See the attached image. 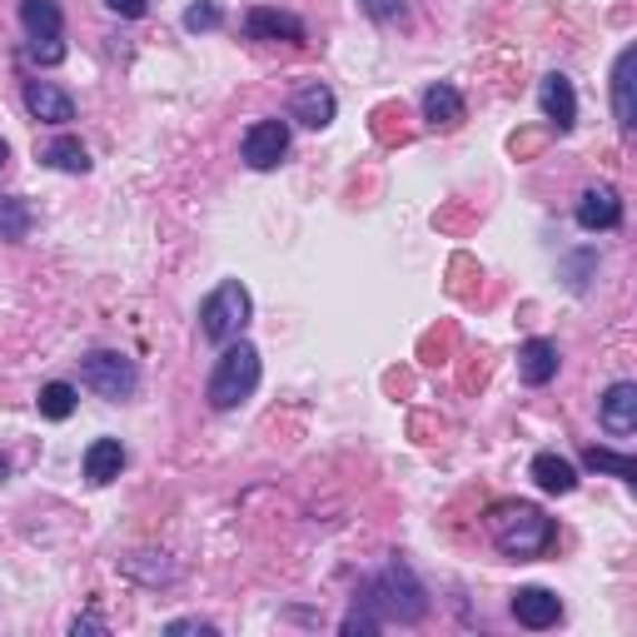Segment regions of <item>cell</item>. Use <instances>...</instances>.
<instances>
[{
	"instance_id": "6da1fadb",
	"label": "cell",
	"mask_w": 637,
	"mask_h": 637,
	"mask_svg": "<svg viewBox=\"0 0 637 637\" xmlns=\"http://www.w3.org/2000/svg\"><path fill=\"white\" fill-rule=\"evenodd\" d=\"M483 528H488V538H493L498 553L518 558V562L548 553V543H553V518H548L538 503H518V498L488 508Z\"/></svg>"
},
{
	"instance_id": "7a4b0ae2",
	"label": "cell",
	"mask_w": 637,
	"mask_h": 637,
	"mask_svg": "<svg viewBox=\"0 0 637 637\" xmlns=\"http://www.w3.org/2000/svg\"><path fill=\"white\" fill-rule=\"evenodd\" d=\"M254 389H259V349L235 339V344H225V354H219L215 374H209V384H205V399H209V409L229 413V409H239L244 399H254Z\"/></svg>"
},
{
	"instance_id": "3957f363",
	"label": "cell",
	"mask_w": 637,
	"mask_h": 637,
	"mask_svg": "<svg viewBox=\"0 0 637 637\" xmlns=\"http://www.w3.org/2000/svg\"><path fill=\"white\" fill-rule=\"evenodd\" d=\"M364 608H374L379 623H384V618H389V623H419L423 612H429V598H423L419 578H413L403 562H389V568L379 572L374 582H369Z\"/></svg>"
},
{
	"instance_id": "277c9868",
	"label": "cell",
	"mask_w": 637,
	"mask_h": 637,
	"mask_svg": "<svg viewBox=\"0 0 637 637\" xmlns=\"http://www.w3.org/2000/svg\"><path fill=\"white\" fill-rule=\"evenodd\" d=\"M249 318H254L249 290H244L239 280H225L205 304H199V334H205L209 344L225 349V344H235V339H244Z\"/></svg>"
},
{
	"instance_id": "5b68a950",
	"label": "cell",
	"mask_w": 637,
	"mask_h": 637,
	"mask_svg": "<svg viewBox=\"0 0 637 637\" xmlns=\"http://www.w3.org/2000/svg\"><path fill=\"white\" fill-rule=\"evenodd\" d=\"M80 384L90 389V394L110 399V403H125L135 389H140V374H135V364L125 354L95 349V354H85V364H80Z\"/></svg>"
},
{
	"instance_id": "8992f818",
	"label": "cell",
	"mask_w": 637,
	"mask_h": 637,
	"mask_svg": "<svg viewBox=\"0 0 637 637\" xmlns=\"http://www.w3.org/2000/svg\"><path fill=\"white\" fill-rule=\"evenodd\" d=\"M290 155V125L284 120H259L244 135V165L249 169H280Z\"/></svg>"
},
{
	"instance_id": "52a82bcc",
	"label": "cell",
	"mask_w": 637,
	"mask_h": 637,
	"mask_svg": "<svg viewBox=\"0 0 637 637\" xmlns=\"http://www.w3.org/2000/svg\"><path fill=\"white\" fill-rule=\"evenodd\" d=\"M244 36H249V40H284V46H304V20L290 16V10L254 6L249 16H244Z\"/></svg>"
},
{
	"instance_id": "ba28073f",
	"label": "cell",
	"mask_w": 637,
	"mask_h": 637,
	"mask_svg": "<svg viewBox=\"0 0 637 637\" xmlns=\"http://www.w3.org/2000/svg\"><path fill=\"white\" fill-rule=\"evenodd\" d=\"M578 225L588 229V235H598V229H618L623 225V199L612 185H592L582 189L578 199Z\"/></svg>"
},
{
	"instance_id": "9c48e42d",
	"label": "cell",
	"mask_w": 637,
	"mask_h": 637,
	"mask_svg": "<svg viewBox=\"0 0 637 637\" xmlns=\"http://www.w3.org/2000/svg\"><path fill=\"white\" fill-rule=\"evenodd\" d=\"M26 110L36 115L40 125H70L76 120V100L50 80H26Z\"/></svg>"
},
{
	"instance_id": "30bf717a",
	"label": "cell",
	"mask_w": 637,
	"mask_h": 637,
	"mask_svg": "<svg viewBox=\"0 0 637 637\" xmlns=\"http://www.w3.org/2000/svg\"><path fill=\"white\" fill-rule=\"evenodd\" d=\"M334 110H339V100H334V90L329 85H300V90L290 95V120H300V125H310V130H324L329 120H334Z\"/></svg>"
},
{
	"instance_id": "8fae6325",
	"label": "cell",
	"mask_w": 637,
	"mask_h": 637,
	"mask_svg": "<svg viewBox=\"0 0 637 637\" xmlns=\"http://www.w3.org/2000/svg\"><path fill=\"white\" fill-rule=\"evenodd\" d=\"M538 105H543V115L558 125V135H568L572 125H578V95H572V80L568 76H543L538 85Z\"/></svg>"
},
{
	"instance_id": "7c38bea8",
	"label": "cell",
	"mask_w": 637,
	"mask_h": 637,
	"mask_svg": "<svg viewBox=\"0 0 637 637\" xmlns=\"http://www.w3.org/2000/svg\"><path fill=\"white\" fill-rule=\"evenodd\" d=\"M598 419H602V429H608L612 439H628V433L637 429V384H628V379L612 384L598 403Z\"/></svg>"
},
{
	"instance_id": "4fadbf2b",
	"label": "cell",
	"mask_w": 637,
	"mask_h": 637,
	"mask_svg": "<svg viewBox=\"0 0 637 637\" xmlns=\"http://www.w3.org/2000/svg\"><path fill=\"white\" fill-rule=\"evenodd\" d=\"M513 618L523 623V628L543 633L562 618V602H558V592H548V588H518L513 592Z\"/></svg>"
},
{
	"instance_id": "5bb4252c",
	"label": "cell",
	"mask_w": 637,
	"mask_h": 637,
	"mask_svg": "<svg viewBox=\"0 0 637 637\" xmlns=\"http://www.w3.org/2000/svg\"><path fill=\"white\" fill-rule=\"evenodd\" d=\"M518 379L533 389L553 384L558 379V344L553 339H528L523 349H518Z\"/></svg>"
},
{
	"instance_id": "9a60e30c",
	"label": "cell",
	"mask_w": 637,
	"mask_h": 637,
	"mask_svg": "<svg viewBox=\"0 0 637 637\" xmlns=\"http://www.w3.org/2000/svg\"><path fill=\"white\" fill-rule=\"evenodd\" d=\"M633 70H637V46H623L612 60V115H618L623 130L637 125V105H633Z\"/></svg>"
},
{
	"instance_id": "2e32d148",
	"label": "cell",
	"mask_w": 637,
	"mask_h": 637,
	"mask_svg": "<svg viewBox=\"0 0 637 637\" xmlns=\"http://www.w3.org/2000/svg\"><path fill=\"white\" fill-rule=\"evenodd\" d=\"M125 469V443L120 439H95L90 449H85V478H90L95 488L115 483Z\"/></svg>"
},
{
	"instance_id": "e0dca14e",
	"label": "cell",
	"mask_w": 637,
	"mask_h": 637,
	"mask_svg": "<svg viewBox=\"0 0 637 637\" xmlns=\"http://www.w3.org/2000/svg\"><path fill=\"white\" fill-rule=\"evenodd\" d=\"M463 115H469V105H463V95L453 90V85L439 80V85H429V90H423V120H429V125H443V130H453Z\"/></svg>"
},
{
	"instance_id": "ac0fdd59",
	"label": "cell",
	"mask_w": 637,
	"mask_h": 637,
	"mask_svg": "<svg viewBox=\"0 0 637 637\" xmlns=\"http://www.w3.org/2000/svg\"><path fill=\"white\" fill-rule=\"evenodd\" d=\"M528 473H533V483L543 488V493H558V498L578 488V469H572V463L562 459V453H538L533 469H528Z\"/></svg>"
},
{
	"instance_id": "d6986e66",
	"label": "cell",
	"mask_w": 637,
	"mask_h": 637,
	"mask_svg": "<svg viewBox=\"0 0 637 637\" xmlns=\"http://www.w3.org/2000/svg\"><path fill=\"white\" fill-rule=\"evenodd\" d=\"M40 165L66 169V175H90V150H85L76 135H60V140H50L46 150H40Z\"/></svg>"
},
{
	"instance_id": "ffe728a7",
	"label": "cell",
	"mask_w": 637,
	"mask_h": 637,
	"mask_svg": "<svg viewBox=\"0 0 637 637\" xmlns=\"http://www.w3.org/2000/svg\"><path fill=\"white\" fill-rule=\"evenodd\" d=\"M20 26H26L30 36H60L66 16H60L56 0H20Z\"/></svg>"
},
{
	"instance_id": "44dd1931",
	"label": "cell",
	"mask_w": 637,
	"mask_h": 637,
	"mask_svg": "<svg viewBox=\"0 0 637 637\" xmlns=\"http://www.w3.org/2000/svg\"><path fill=\"white\" fill-rule=\"evenodd\" d=\"M30 235V205L20 195H0V239H26Z\"/></svg>"
},
{
	"instance_id": "7402d4cb",
	"label": "cell",
	"mask_w": 637,
	"mask_h": 637,
	"mask_svg": "<svg viewBox=\"0 0 637 637\" xmlns=\"http://www.w3.org/2000/svg\"><path fill=\"white\" fill-rule=\"evenodd\" d=\"M582 463H588L592 473H612L623 478V483H637V463L628 453H612V449H582Z\"/></svg>"
},
{
	"instance_id": "603a6c76",
	"label": "cell",
	"mask_w": 637,
	"mask_h": 637,
	"mask_svg": "<svg viewBox=\"0 0 637 637\" xmlns=\"http://www.w3.org/2000/svg\"><path fill=\"white\" fill-rule=\"evenodd\" d=\"M76 389H70V384H60V379H56V384H46V389H40V399H36V409H40V419H70V413H76Z\"/></svg>"
},
{
	"instance_id": "cb8c5ba5",
	"label": "cell",
	"mask_w": 637,
	"mask_h": 637,
	"mask_svg": "<svg viewBox=\"0 0 637 637\" xmlns=\"http://www.w3.org/2000/svg\"><path fill=\"white\" fill-rule=\"evenodd\" d=\"M359 10L379 26H409V0H359Z\"/></svg>"
},
{
	"instance_id": "d4e9b609",
	"label": "cell",
	"mask_w": 637,
	"mask_h": 637,
	"mask_svg": "<svg viewBox=\"0 0 637 637\" xmlns=\"http://www.w3.org/2000/svg\"><path fill=\"white\" fill-rule=\"evenodd\" d=\"M26 56L36 60V66H60V60H66V40L60 36H30Z\"/></svg>"
},
{
	"instance_id": "484cf974",
	"label": "cell",
	"mask_w": 637,
	"mask_h": 637,
	"mask_svg": "<svg viewBox=\"0 0 637 637\" xmlns=\"http://www.w3.org/2000/svg\"><path fill=\"white\" fill-rule=\"evenodd\" d=\"M219 20H225V10L215 0H199V6L185 10V30H219Z\"/></svg>"
},
{
	"instance_id": "4316f807",
	"label": "cell",
	"mask_w": 637,
	"mask_h": 637,
	"mask_svg": "<svg viewBox=\"0 0 637 637\" xmlns=\"http://www.w3.org/2000/svg\"><path fill=\"white\" fill-rule=\"evenodd\" d=\"M105 6H110L115 16H125V20H140V16H150V0H105Z\"/></svg>"
},
{
	"instance_id": "83f0119b",
	"label": "cell",
	"mask_w": 637,
	"mask_h": 637,
	"mask_svg": "<svg viewBox=\"0 0 637 637\" xmlns=\"http://www.w3.org/2000/svg\"><path fill=\"white\" fill-rule=\"evenodd\" d=\"M165 633H169V637H179V633H199V637H209L215 628H209V623H195V618H185V623H169Z\"/></svg>"
},
{
	"instance_id": "f1b7e54d",
	"label": "cell",
	"mask_w": 637,
	"mask_h": 637,
	"mask_svg": "<svg viewBox=\"0 0 637 637\" xmlns=\"http://www.w3.org/2000/svg\"><path fill=\"white\" fill-rule=\"evenodd\" d=\"M70 633H76V637L80 633H105V623L100 618H76V628H70Z\"/></svg>"
},
{
	"instance_id": "f546056e",
	"label": "cell",
	"mask_w": 637,
	"mask_h": 637,
	"mask_svg": "<svg viewBox=\"0 0 637 637\" xmlns=\"http://www.w3.org/2000/svg\"><path fill=\"white\" fill-rule=\"evenodd\" d=\"M6 159H10V145H6V140H0V169H6Z\"/></svg>"
},
{
	"instance_id": "4dcf8cb0",
	"label": "cell",
	"mask_w": 637,
	"mask_h": 637,
	"mask_svg": "<svg viewBox=\"0 0 637 637\" xmlns=\"http://www.w3.org/2000/svg\"><path fill=\"white\" fill-rule=\"evenodd\" d=\"M6 473H10V463H6V459H0V483H6Z\"/></svg>"
}]
</instances>
